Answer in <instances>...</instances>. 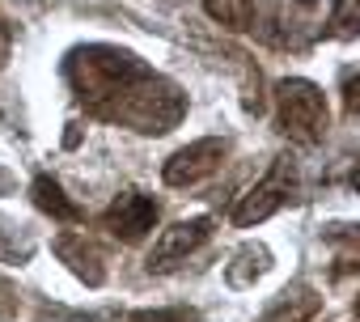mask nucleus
<instances>
[{
	"label": "nucleus",
	"mask_w": 360,
	"mask_h": 322,
	"mask_svg": "<svg viewBox=\"0 0 360 322\" xmlns=\"http://www.w3.org/2000/svg\"><path fill=\"white\" fill-rule=\"evenodd\" d=\"M153 68L127 51V47H115V43H85V47H72L68 60H64V77L77 94V102L94 115V119H106L119 110V102L148 77Z\"/></svg>",
	"instance_id": "f257e3e1"
},
{
	"label": "nucleus",
	"mask_w": 360,
	"mask_h": 322,
	"mask_svg": "<svg viewBox=\"0 0 360 322\" xmlns=\"http://www.w3.org/2000/svg\"><path fill=\"white\" fill-rule=\"evenodd\" d=\"M276 119H280V131L297 144H318L330 127L326 98L305 77H288L276 85Z\"/></svg>",
	"instance_id": "f03ea898"
},
{
	"label": "nucleus",
	"mask_w": 360,
	"mask_h": 322,
	"mask_svg": "<svg viewBox=\"0 0 360 322\" xmlns=\"http://www.w3.org/2000/svg\"><path fill=\"white\" fill-rule=\"evenodd\" d=\"M301 191V174H297V161L292 157H276L271 170L263 174V183H255L242 204L233 208V225L238 229H250V225H263L267 217H276L284 204H292Z\"/></svg>",
	"instance_id": "7ed1b4c3"
},
{
	"label": "nucleus",
	"mask_w": 360,
	"mask_h": 322,
	"mask_svg": "<svg viewBox=\"0 0 360 322\" xmlns=\"http://www.w3.org/2000/svg\"><path fill=\"white\" fill-rule=\"evenodd\" d=\"M318 26H322L318 22V0H267V13H263L259 34L271 47L301 51V47H309Z\"/></svg>",
	"instance_id": "20e7f679"
},
{
	"label": "nucleus",
	"mask_w": 360,
	"mask_h": 322,
	"mask_svg": "<svg viewBox=\"0 0 360 322\" xmlns=\"http://www.w3.org/2000/svg\"><path fill=\"white\" fill-rule=\"evenodd\" d=\"M225 153H229V144L221 140V136H204V140H195V144H187V148H178L169 161H165V183L169 187H195V183H204V179H212L221 166H225Z\"/></svg>",
	"instance_id": "39448f33"
},
{
	"label": "nucleus",
	"mask_w": 360,
	"mask_h": 322,
	"mask_svg": "<svg viewBox=\"0 0 360 322\" xmlns=\"http://www.w3.org/2000/svg\"><path fill=\"white\" fill-rule=\"evenodd\" d=\"M208 238H212V221H208V217L178 221V225H169V229L157 233V242H153L144 267H148V271H169V267H178V263H187V255H195Z\"/></svg>",
	"instance_id": "423d86ee"
},
{
	"label": "nucleus",
	"mask_w": 360,
	"mask_h": 322,
	"mask_svg": "<svg viewBox=\"0 0 360 322\" xmlns=\"http://www.w3.org/2000/svg\"><path fill=\"white\" fill-rule=\"evenodd\" d=\"M102 225L119 238V242H144L148 238V229H157V204L148 200V195H140V191H123L110 208H106V217H102Z\"/></svg>",
	"instance_id": "0eeeda50"
},
{
	"label": "nucleus",
	"mask_w": 360,
	"mask_h": 322,
	"mask_svg": "<svg viewBox=\"0 0 360 322\" xmlns=\"http://www.w3.org/2000/svg\"><path fill=\"white\" fill-rule=\"evenodd\" d=\"M56 255L68 263V271L77 276V280H85L89 288H98V284H106V259H102V250L85 238V233H60L56 238Z\"/></svg>",
	"instance_id": "6e6552de"
},
{
	"label": "nucleus",
	"mask_w": 360,
	"mask_h": 322,
	"mask_svg": "<svg viewBox=\"0 0 360 322\" xmlns=\"http://www.w3.org/2000/svg\"><path fill=\"white\" fill-rule=\"evenodd\" d=\"M30 195H34V208H39V212H47V217H56V221H68V225L85 221V212L64 195V187H60L51 174H39V179L30 183Z\"/></svg>",
	"instance_id": "1a4fd4ad"
},
{
	"label": "nucleus",
	"mask_w": 360,
	"mask_h": 322,
	"mask_svg": "<svg viewBox=\"0 0 360 322\" xmlns=\"http://www.w3.org/2000/svg\"><path fill=\"white\" fill-rule=\"evenodd\" d=\"M204 9L225 30H255V0H204Z\"/></svg>",
	"instance_id": "9d476101"
},
{
	"label": "nucleus",
	"mask_w": 360,
	"mask_h": 322,
	"mask_svg": "<svg viewBox=\"0 0 360 322\" xmlns=\"http://www.w3.org/2000/svg\"><path fill=\"white\" fill-rule=\"evenodd\" d=\"M30 255H34V238L22 225H13V221L0 217V263L22 267V263H30Z\"/></svg>",
	"instance_id": "9b49d317"
},
{
	"label": "nucleus",
	"mask_w": 360,
	"mask_h": 322,
	"mask_svg": "<svg viewBox=\"0 0 360 322\" xmlns=\"http://www.w3.org/2000/svg\"><path fill=\"white\" fill-rule=\"evenodd\" d=\"M330 39H356L360 34V0H335V9L326 18Z\"/></svg>",
	"instance_id": "f8f14e48"
},
{
	"label": "nucleus",
	"mask_w": 360,
	"mask_h": 322,
	"mask_svg": "<svg viewBox=\"0 0 360 322\" xmlns=\"http://www.w3.org/2000/svg\"><path fill=\"white\" fill-rule=\"evenodd\" d=\"M131 322H204V314L191 305H165V309H136Z\"/></svg>",
	"instance_id": "ddd939ff"
},
{
	"label": "nucleus",
	"mask_w": 360,
	"mask_h": 322,
	"mask_svg": "<svg viewBox=\"0 0 360 322\" xmlns=\"http://www.w3.org/2000/svg\"><path fill=\"white\" fill-rule=\"evenodd\" d=\"M322 238H326V246H339V250H360V225H330Z\"/></svg>",
	"instance_id": "4468645a"
},
{
	"label": "nucleus",
	"mask_w": 360,
	"mask_h": 322,
	"mask_svg": "<svg viewBox=\"0 0 360 322\" xmlns=\"http://www.w3.org/2000/svg\"><path fill=\"white\" fill-rule=\"evenodd\" d=\"M343 106H347V115H360V72L343 81Z\"/></svg>",
	"instance_id": "2eb2a0df"
},
{
	"label": "nucleus",
	"mask_w": 360,
	"mask_h": 322,
	"mask_svg": "<svg viewBox=\"0 0 360 322\" xmlns=\"http://www.w3.org/2000/svg\"><path fill=\"white\" fill-rule=\"evenodd\" d=\"M64 144H68V148H77V144H81V127H77V123H68V131H64Z\"/></svg>",
	"instance_id": "dca6fc26"
},
{
	"label": "nucleus",
	"mask_w": 360,
	"mask_h": 322,
	"mask_svg": "<svg viewBox=\"0 0 360 322\" xmlns=\"http://www.w3.org/2000/svg\"><path fill=\"white\" fill-rule=\"evenodd\" d=\"M352 187L360 191V161H356V170H352Z\"/></svg>",
	"instance_id": "f3484780"
},
{
	"label": "nucleus",
	"mask_w": 360,
	"mask_h": 322,
	"mask_svg": "<svg viewBox=\"0 0 360 322\" xmlns=\"http://www.w3.org/2000/svg\"><path fill=\"white\" fill-rule=\"evenodd\" d=\"M356 318H360V297H356Z\"/></svg>",
	"instance_id": "a211bd4d"
}]
</instances>
